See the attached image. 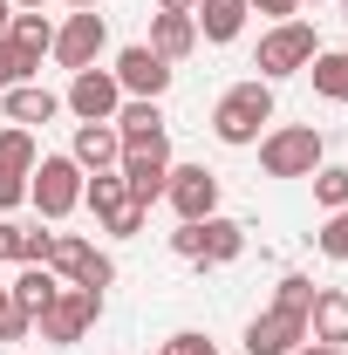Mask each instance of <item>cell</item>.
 Masks as SVG:
<instances>
[{
    "instance_id": "1",
    "label": "cell",
    "mask_w": 348,
    "mask_h": 355,
    "mask_svg": "<svg viewBox=\"0 0 348 355\" xmlns=\"http://www.w3.org/2000/svg\"><path fill=\"white\" fill-rule=\"evenodd\" d=\"M266 123H273V83H260V76L232 83V89L212 103V137L225 144V150H246V144H260Z\"/></svg>"
},
{
    "instance_id": "2",
    "label": "cell",
    "mask_w": 348,
    "mask_h": 355,
    "mask_svg": "<svg viewBox=\"0 0 348 355\" xmlns=\"http://www.w3.org/2000/svg\"><path fill=\"white\" fill-rule=\"evenodd\" d=\"M328 164V137L314 123H280L260 137V171L266 178H314Z\"/></svg>"
},
{
    "instance_id": "3",
    "label": "cell",
    "mask_w": 348,
    "mask_h": 355,
    "mask_svg": "<svg viewBox=\"0 0 348 355\" xmlns=\"http://www.w3.org/2000/svg\"><path fill=\"white\" fill-rule=\"evenodd\" d=\"M96 321H103V294H96V287H69V280H62V294L35 314V335H42L48 349H76Z\"/></svg>"
},
{
    "instance_id": "4",
    "label": "cell",
    "mask_w": 348,
    "mask_h": 355,
    "mask_svg": "<svg viewBox=\"0 0 348 355\" xmlns=\"http://www.w3.org/2000/svg\"><path fill=\"white\" fill-rule=\"evenodd\" d=\"M314 55H321V35H314V21H273V28L260 35V55H253V69H260V83H287V76H301Z\"/></svg>"
},
{
    "instance_id": "5",
    "label": "cell",
    "mask_w": 348,
    "mask_h": 355,
    "mask_svg": "<svg viewBox=\"0 0 348 355\" xmlns=\"http://www.w3.org/2000/svg\"><path fill=\"white\" fill-rule=\"evenodd\" d=\"M82 164L69 157V150H48L42 164L28 171V205L42 212V219H69L76 205H82Z\"/></svg>"
},
{
    "instance_id": "6",
    "label": "cell",
    "mask_w": 348,
    "mask_h": 355,
    "mask_svg": "<svg viewBox=\"0 0 348 355\" xmlns=\"http://www.w3.org/2000/svg\"><path fill=\"white\" fill-rule=\"evenodd\" d=\"M48 266H55V280H69V287H96V294L116 280V260L96 253V239H82V232H55V239H48Z\"/></svg>"
},
{
    "instance_id": "7",
    "label": "cell",
    "mask_w": 348,
    "mask_h": 355,
    "mask_svg": "<svg viewBox=\"0 0 348 355\" xmlns=\"http://www.w3.org/2000/svg\"><path fill=\"white\" fill-rule=\"evenodd\" d=\"M103 48H110V21H103V7H76V14L55 28V48H48V55L76 76V69H96V62H103Z\"/></svg>"
},
{
    "instance_id": "8",
    "label": "cell",
    "mask_w": 348,
    "mask_h": 355,
    "mask_svg": "<svg viewBox=\"0 0 348 355\" xmlns=\"http://www.w3.org/2000/svg\"><path fill=\"white\" fill-rule=\"evenodd\" d=\"M62 110H69L76 123H110V116L123 110V83H116L110 69H76V76H69V96H62Z\"/></svg>"
},
{
    "instance_id": "9",
    "label": "cell",
    "mask_w": 348,
    "mask_h": 355,
    "mask_svg": "<svg viewBox=\"0 0 348 355\" xmlns=\"http://www.w3.org/2000/svg\"><path fill=\"white\" fill-rule=\"evenodd\" d=\"M116 171H123V184H130L137 205H157L164 184H171V137H164V144H137V150H123Z\"/></svg>"
},
{
    "instance_id": "10",
    "label": "cell",
    "mask_w": 348,
    "mask_h": 355,
    "mask_svg": "<svg viewBox=\"0 0 348 355\" xmlns=\"http://www.w3.org/2000/svg\"><path fill=\"white\" fill-rule=\"evenodd\" d=\"M110 76L123 83V96H150V103H164V89H171V62L164 55H150L143 42H130V48H116V62H110Z\"/></svg>"
},
{
    "instance_id": "11",
    "label": "cell",
    "mask_w": 348,
    "mask_h": 355,
    "mask_svg": "<svg viewBox=\"0 0 348 355\" xmlns=\"http://www.w3.org/2000/svg\"><path fill=\"white\" fill-rule=\"evenodd\" d=\"M164 205H171L177 219H212L218 212V171H205V164H171Z\"/></svg>"
},
{
    "instance_id": "12",
    "label": "cell",
    "mask_w": 348,
    "mask_h": 355,
    "mask_svg": "<svg viewBox=\"0 0 348 355\" xmlns=\"http://www.w3.org/2000/svg\"><path fill=\"white\" fill-rule=\"evenodd\" d=\"M307 342V314L294 308H266L246 321V355H294Z\"/></svg>"
},
{
    "instance_id": "13",
    "label": "cell",
    "mask_w": 348,
    "mask_h": 355,
    "mask_svg": "<svg viewBox=\"0 0 348 355\" xmlns=\"http://www.w3.org/2000/svg\"><path fill=\"white\" fill-rule=\"evenodd\" d=\"M69 157H76L82 171H116V157H123V137H116V123H76V137H69Z\"/></svg>"
},
{
    "instance_id": "14",
    "label": "cell",
    "mask_w": 348,
    "mask_h": 355,
    "mask_svg": "<svg viewBox=\"0 0 348 355\" xmlns=\"http://www.w3.org/2000/svg\"><path fill=\"white\" fill-rule=\"evenodd\" d=\"M110 123H116V137H123V150H137V144H164V103L123 96V110H116Z\"/></svg>"
},
{
    "instance_id": "15",
    "label": "cell",
    "mask_w": 348,
    "mask_h": 355,
    "mask_svg": "<svg viewBox=\"0 0 348 355\" xmlns=\"http://www.w3.org/2000/svg\"><path fill=\"white\" fill-rule=\"evenodd\" d=\"M246 253V225L212 212V219H198V266H232Z\"/></svg>"
},
{
    "instance_id": "16",
    "label": "cell",
    "mask_w": 348,
    "mask_h": 355,
    "mask_svg": "<svg viewBox=\"0 0 348 355\" xmlns=\"http://www.w3.org/2000/svg\"><path fill=\"white\" fill-rule=\"evenodd\" d=\"M246 0H198L191 7V21H198V42H212V48H225V42H239L246 35Z\"/></svg>"
},
{
    "instance_id": "17",
    "label": "cell",
    "mask_w": 348,
    "mask_h": 355,
    "mask_svg": "<svg viewBox=\"0 0 348 355\" xmlns=\"http://www.w3.org/2000/svg\"><path fill=\"white\" fill-rule=\"evenodd\" d=\"M0 110H7V123L35 130V123H55V116H62V96L42 89V83H14L7 96H0Z\"/></svg>"
},
{
    "instance_id": "18",
    "label": "cell",
    "mask_w": 348,
    "mask_h": 355,
    "mask_svg": "<svg viewBox=\"0 0 348 355\" xmlns=\"http://www.w3.org/2000/svg\"><path fill=\"white\" fill-rule=\"evenodd\" d=\"M307 342H335V349H348V294H342V287H314Z\"/></svg>"
},
{
    "instance_id": "19",
    "label": "cell",
    "mask_w": 348,
    "mask_h": 355,
    "mask_svg": "<svg viewBox=\"0 0 348 355\" xmlns=\"http://www.w3.org/2000/svg\"><path fill=\"white\" fill-rule=\"evenodd\" d=\"M150 55H164V62H184L191 48H198V21L191 14H150Z\"/></svg>"
},
{
    "instance_id": "20",
    "label": "cell",
    "mask_w": 348,
    "mask_h": 355,
    "mask_svg": "<svg viewBox=\"0 0 348 355\" xmlns=\"http://www.w3.org/2000/svg\"><path fill=\"white\" fill-rule=\"evenodd\" d=\"M82 205L96 212V225H110L123 205H137V198H130V184H123V171H89L82 178Z\"/></svg>"
},
{
    "instance_id": "21",
    "label": "cell",
    "mask_w": 348,
    "mask_h": 355,
    "mask_svg": "<svg viewBox=\"0 0 348 355\" xmlns=\"http://www.w3.org/2000/svg\"><path fill=\"white\" fill-rule=\"evenodd\" d=\"M62 294V280H55V266H21L14 280H7V301L14 308H28V314H42L48 301Z\"/></svg>"
},
{
    "instance_id": "22",
    "label": "cell",
    "mask_w": 348,
    "mask_h": 355,
    "mask_svg": "<svg viewBox=\"0 0 348 355\" xmlns=\"http://www.w3.org/2000/svg\"><path fill=\"white\" fill-rule=\"evenodd\" d=\"M301 76H314V96L321 103H348V48H321Z\"/></svg>"
},
{
    "instance_id": "23",
    "label": "cell",
    "mask_w": 348,
    "mask_h": 355,
    "mask_svg": "<svg viewBox=\"0 0 348 355\" xmlns=\"http://www.w3.org/2000/svg\"><path fill=\"white\" fill-rule=\"evenodd\" d=\"M7 42L21 48V55H35V62H42L48 48H55V21H48L42 7H28V14H14V28H7Z\"/></svg>"
},
{
    "instance_id": "24",
    "label": "cell",
    "mask_w": 348,
    "mask_h": 355,
    "mask_svg": "<svg viewBox=\"0 0 348 355\" xmlns=\"http://www.w3.org/2000/svg\"><path fill=\"white\" fill-rule=\"evenodd\" d=\"M35 164H42V144H35V130H21V123H7V130H0V171H35Z\"/></svg>"
},
{
    "instance_id": "25",
    "label": "cell",
    "mask_w": 348,
    "mask_h": 355,
    "mask_svg": "<svg viewBox=\"0 0 348 355\" xmlns=\"http://www.w3.org/2000/svg\"><path fill=\"white\" fill-rule=\"evenodd\" d=\"M314 205L321 212H342L348 205V164H321L314 171Z\"/></svg>"
},
{
    "instance_id": "26",
    "label": "cell",
    "mask_w": 348,
    "mask_h": 355,
    "mask_svg": "<svg viewBox=\"0 0 348 355\" xmlns=\"http://www.w3.org/2000/svg\"><path fill=\"white\" fill-rule=\"evenodd\" d=\"M14 83H42V62H35V55H21L14 42H0V96H7Z\"/></svg>"
},
{
    "instance_id": "27",
    "label": "cell",
    "mask_w": 348,
    "mask_h": 355,
    "mask_svg": "<svg viewBox=\"0 0 348 355\" xmlns=\"http://www.w3.org/2000/svg\"><path fill=\"white\" fill-rule=\"evenodd\" d=\"M273 308L307 314V308H314V280H307V273H280V287H273Z\"/></svg>"
},
{
    "instance_id": "28",
    "label": "cell",
    "mask_w": 348,
    "mask_h": 355,
    "mask_svg": "<svg viewBox=\"0 0 348 355\" xmlns=\"http://www.w3.org/2000/svg\"><path fill=\"white\" fill-rule=\"evenodd\" d=\"M314 246H321L328 260H348V205H342V212H328V225L314 232Z\"/></svg>"
},
{
    "instance_id": "29",
    "label": "cell",
    "mask_w": 348,
    "mask_h": 355,
    "mask_svg": "<svg viewBox=\"0 0 348 355\" xmlns=\"http://www.w3.org/2000/svg\"><path fill=\"white\" fill-rule=\"evenodd\" d=\"M157 355H218V342H212V335H198V328H177V335L157 342Z\"/></svg>"
},
{
    "instance_id": "30",
    "label": "cell",
    "mask_w": 348,
    "mask_h": 355,
    "mask_svg": "<svg viewBox=\"0 0 348 355\" xmlns=\"http://www.w3.org/2000/svg\"><path fill=\"white\" fill-rule=\"evenodd\" d=\"M143 225H150V205H123V212H116V219L103 225V232H110V239H137Z\"/></svg>"
},
{
    "instance_id": "31",
    "label": "cell",
    "mask_w": 348,
    "mask_h": 355,
    "mask_svg": "<svg viewBox=\"0 0 348 355\" xmlns=\"http://www.w3.org/2000/svg\"><path fill=\"white\" fill-rule=\"evenodd\" d=\"M28 335H35V314L7 301V308H0V342H28Z\"/></svg>"
},
{
    "instance_id": "32",
    "label": "cell",
    "mask_w": 348,
    "mask_h": 355,
    "mask_svg": "<svg viewBox=\"0 0 348 355\" xmlns=\"http://www.w3.org/2000/svg\"><path fill=\"white\" fill-rule=\"evenodd\" d=\"M14 205H28V178H21V171H0V219H7Z\"/></svg>"
},
{
    "instance_id": "33",
    "label": "cell",
    "mask_w": 348,
    "mask_h": 355,
    "mask_svg": "<svg viewBox=\"0 0 348 355\" xmlns=\"http://www.w3.org/2000/svg\"><path fill=\"white\" fill-rule=\"evenodd\" d=\"M171 253L198 266V219H177V232H171Z\"/></svg>"
},
{
    "instance_id": "34",
    "label": "cell",
    "mask_w": 348,
    "mask_h": 355,
    "mask_svg": "<svg viewBox=\"0 0 348 355\" xmlns=\"http://www.w3.org/2000/svg\"><path fill=\"white\" fill-rule=\"evenodd\" d=\"M253 14H266V21H301V0H246Z\"/></svg>"
},
{
    "instance_id": "35",
    "label": "cell",
    "mask_w": 348,
    "mask_h": 355,
    "mask_svg": "<svg viewBox=\"0 0 348 355\" xmlns=\"http://www.w3.org/2000/svg\"><path fill=\"white\" fill-rule=\"evenodd\" d=\"M0 266H21V225L0 219Z\"/></svg>"
},
{
    "instance_id": "36",
    "label": "cell",
    "mask_w": 348,
    "mask_h": 355,
    "mask_svg": "<svg viewBox=\"0 0 348 355\" xmlns=\"http://www.w3.org/2000/svg\"><path fill=\"white\" fill-rule=\"evenodd\" d=\"M294 355H348V349H335V342H301Z\"/></svg>"
},
{
    "instance_id": "37",
    "label": "cell",
    "mask_w": 348,
    "mask_h": 355,
    "mask_svg": "<svg viewBox=\"0 0 348 355\" xmlns=\"http://www.w3.org/2000/svg\"><path fill=\"white\" fill-rule=\"evenodd\" d=\"M14 14H21V7H14V0H0V42H7V28H14Z\"/></svg>"
},
{
    "instance_id": "38",
    "label": "cell",
    "mask_w": 348,
    "mask_h": 355,
    "mask_svg": "<svg viewBox=\"0 0 348 355\" xmlns=\"http://www.w3.org/2000/svg\"><path fill=\"white\" fill-rule=\"evenodd\" d=\"M198 0H157V14H191Z\"/></svg>"
},
{
    "instance_id": "39",
    "label": "cell",
    "mask_w": 348,
    "mask_h": 355,
    "mask_svg": "<svg viewBox=\"0 0 348 355\" xmlns=\"http://www.w3.org/2000/svg\"><path fill=\"white\" fill-rule=\"evenodd\" d=\"M14 7H21V14H28V7H42V0H14Z\"/></svg>"
},
{
    "instance_id": "40",
    "label": "cell",
    "mask_w": 348,
    "mask_h": 355,
    "mask_svg": "<svg viewBox=\"0 0 348 355\" xmlns=\"http://www.w3.org/2000/svg\"><path fill=\"white\" fill-rule=\"evenodd\" d=\"M69 7H103V0H69Z\"/></svg>"
},
{
    "instance_id": "41",
    "label": "cell",
    "mask_w": 348,
    "mask_h": 355,
    "mask_svg": "<svg viewBox=\"0 0 348 355\" xmlns=\"http://www.w3.org/2000/svg\"><path fill=\"white\" fill-rule=\"evenodd\" d=\"M0 308H7V280H0Z\"/></svg>"
},
{
    "instance_id": "42",
    "label": "cell",
    "mask_w": 348,
    "mask_h": 355,
    "mask_svg": "<svg viewBox=\"0 0 348 355\" xmlns=\"http://www.w3.org/2000/svg\"><path fill=\"white\" fill-rule=\"evenodd\" d=\"M342 21H348V0H342Z\"/></svg>"
},
{
    "instance_id": "43",
    "label": "cell",
    "mask_w": 348,
    "mask_h": 355,
    "mask_svg": "<svg viewBox=\"0 0 348 355\" xmlns=\"http://www.w3.org/2000/svg\"><path fill=\"white\" fill-rule=\"evenodd\" d=\"M301 7H307V0H301ZM314 7H321V0H314Z\"/></svg>"
}]
</instances>
